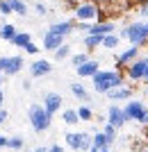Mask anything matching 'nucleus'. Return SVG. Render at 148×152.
I'll return each mask as SVG.
<instances>
[{"label":"nucleus","instance_id":"1","mask_svg":"<svg viewBox=\"0 0 148 152\" xmlns=\"http://www.w3.org/2000/svg\"><path fill=\"white\" fill-rule=\"evenodd\" d=\"M91 84H94V91L96 93H107V91L112 89H119V86H123L125 84V75L121 73V68L119 70H98L96 75L91 77Z\"/></svg>","mask_w":148,"mask_h":152},{"label":"nucleus","instance_id":"2","mask_svg":"<svg viewBox=\"0 0 148 152\" xmlns=\"http://www.w3.org/2000/svg\"><path fill=\"white\" fill-rule=\"evenodd\" d=\"M27 121H30V125H32L34 132L41 134V132H46V129H50L52 114L46 111L43 104H30V109H27Z\"/></svg>","mask_w":148,"mask_h":152},{"label":"nucleus","instance_id":"3","mask_svg":"<svg viewBox=\"0 0 148 152\" xmlns=\"http://www.w3.org/2000/svg\"><path fill=\"white\" fill-rule=\"evenodd\" d=\"M121 39H128L132 45H146L148 43V27H146V20H137V23H130L125 25L121 32H119Z\"/></svg>","mask_w":148,"mask_h":152},{"label":"nucleus","instance_id":"4","mask_svg":"<svg viewBox=\"0 0 148 152\" xmlns=\"http://www.w3.org/2000/svg\"><path fill=\"white\" fill-rule=\"evenodd\" d=\"M64 139L73 152H89L94 145V132H66Z\"/></svg>","mask_w":148,"mask_h":152},{"label":"nucleus","instance_id":"5","mask_svg":"<svg viewBox=\"0 0 148 152\" xmlns=\"http://www.w3.org/2000/svg\"><path fill=\"white\" fill-rule=\"evenodd\" d=\"M123 111H125L128 123H141V125H144L146 114H148V107L144 104L141 100H128V104L123 107Z\"/></svg>","mask_w":148,"mask_h":152},{"label":"nucleus","instance_id":"6","mask_svg":"<svg viewBox=\"0 0 148 152\" xmlns=\"http://www.w3.org/2000/svg\"><path fill=\"white\" fill-rule=\"evenodd\" d=\"M73 12H75V20H96V18H98V14H100V9H98L96 2L80 0V2H75Z\"/></svg>","mask_w":148,"mask_h":152},{"label":"nucleus","instance_id":"7","mask_svg":"<svg viewBox=\"0 0 148 152\" xmlns=\"http://www.w3.org/2000/svg\"><path fill=\"white\" fill-rule=\"evenodd\" d=\"M123 75H125V80H130L132 84L144 82V77H146V57H137L132 64H128Z\"/></svg>","mask_w":148,"mask_h":152},{"label":"nucleus","instance_id":"8","mask_svg":"<svg viewBox=\"0 0 148 152\" xmlns=\"http://www.w3.org/2000/svg\"><path fill=\"white\" fill-rule=\"evenodd\" d=\"M107 123H112L114 127H119L121 129L125 123H128V118H125V111H123L116 102H112L110 104V109H107Z\"/></svg>","mask_w":148,"mask_h":152},{"label":"nucleus","instance_id":"9","mask_svg":"<svg viewBox=\"0 0 148 152\" xmlns=\"http://www.w3.org/2000/svg\"><path fill=\"white\" fill-rule=\"evenodd\" d=\"M139 57V45H130L128 50H123L121 55H116V68H125L128 64H132Z\"/></svg>","mask_w":148,"mask_h":152},{"label":"nucleus","instance_id":"10","mask_svg":"<svg viewBox=\"0 0 148 152\" xmlns=\"http://www.w3.org/2000/svg\"><path fill=\"white\" fill-rule=\"evenodd\" d=\"M62 102H64V98H62L59 93H55V91L43 95V107H46V111H48V114H52V116L62 109Z\"/></svg>","mask_w":148,"mask_h":152},{"label":"nucleus","instance_id":"11","mask_svg":"<svg viewBox=\"0 0 148 152\" xmlns=\"http://www.w3.org/2000/svg\"><path fill=\"white\" fill-rule=\"evenodd\" d=\"M52 73V64L46 61V59H37V61L30 64V75L32 77H46Z\"/></svg>","mask_w":148,"mask_h":152},{"label":"nucleus","instance_id":"12","mask_svg":"<svg viewBox=\"0 0 148 152\" xmlns=\"http://www.w3.org/2000/svg\"><path fill=\"white\" fill-rule=\"evenodd\" d=\"M62 43H64V37H62V34H57V32H50V30H48V32L43 34V43H41V45H43V50L55 52Z\"/></svg>","mask_w":148,"mask_h":152},{"label":"nucleus","instance_id":"13","mask_svg":"<svg viewBox=\"0 0 148 152\" xmlns=\"http://www.w3.org/2000/svg\"><path fill=\"white\" fill-rule=\"evenodd\" d=\"M23 57L21 55H12V57H7V64H5V73L2 75L12 77V75H18L21 70H23Z\"/></svg>","mask_w":148,"mask_h":152},{"label":"nucleus","instance_id":"14","mask_svg":"<svg viewBox=\"0 0 148 152\" xmlns=\"http://www.w3.org/2000/svg\"><path fill=\"white\" fill-rule=\"evenodd\" d=\"M77 77H94L98 73V70H100V61H98V59H87V61L82 64V66H77Z\"/></svg>","mask_w":148,"mask_h":152},{"label":"nucleus","instance_id":"15","mask_svg":"<svg viewBox=\"0 0 148 152\" xmlns=\"http://www.w3.org/2000/svg\"><path fill=\"white\" fill-rule=\"evenodd\" d=\"M107 98H110L112 102H123V100H130L132 98V86H119V89H112V91H107Z\"/></svg>","mask_w":148,"mask_h":152},{"label":"nucleus","instance_id":"16","mask_svg":"<svg viewBox=\"0 0 148 152\" xmlns=\"http://www.w3.org/2000/svg\"><path fill=\"white\" fill-rule=\"evenodd\" d=\"M112 32H116L114 23H112V20H100V23H91L89 34H100V37H105V34H112Z\"/></svg>","mask_w":148,"mask_h":152},{"label":"nucleus","instance_id":"17","mask_svg":"<svg viewBox=\"0 0 148 152\" xmlns=\"http://www.w3.org/2000/svg\"><path fill=\"white\" fill-rule=\"evenodd\" d=\"M48 30L57 32V34H62V37H68L71 32H75V23H73V20H57V23H52Z\"/></svg>","mask_w":148,"mask_h":152},{"label":"nucleus","instance_id":"18","mask_svg":"<svg viewBox=\"0 0 148 152\" xmlns=\"http://www.w3.org/2000/svg\"><path fill=\"white\" fill-rule=\"evenodd\" d=\"M82 43L87 50H96V48H103V37L100 34H84Z\"/></svg>","mask_w":148,"mask_h":152},{"label":"nucleus","instance_id":"19","mask_svg":"<svg viewBox=\"0 0 148 152\" xmlns=\"http://www.w3.org/2000/svg\"><path fill=\"white\" fill-rule=\"evenodd\" d=\"M16 37V25L14 23H0V41H9Z\"/></svg>","mask_w":148,"mask_h":152},{"label":"nucleus","instance_id":"20","mask_svg":"<svg viewBox=\"0 0 148 152\" xmlns=\"http://www.w3.org/2000/svg\"><path fill=\"white\" fill-rule=\"evenodd\" d=\"M119 43H121V37H119L116 32L103 37V48H105V50H114V48H119Z\"/></svg>","mask_w":148,"mask_h":152},{"label":"nucleus","instance_id":"21","mask_svg":"<svg viewBox=\"0 0 148 152\" xmlns=\"http://www.w3.org/2000/svg\"><path fill=\"white\" fill-rule=\"evenodd\" d=\"M30 41H32V34H30V32H16V37L12 39V45H16V48H25Z\"/></svg>","mask_w":148,"mask_h":152},{"label":"nucleus","instance_id":"22","mask_svg":"<svg viewBox=\"0 0 148 152\" xmlns=\"http://www.w3.org/2000/svg\"><path fill=\"white\" fill-rule=\"evenodd\" d=\"M7 148H9V150H14V152H21L23 148H25V139H23L21 134H14V136H9Z\"/></svg>","mask_w":148,"mask_h":152},{"label":"nucleus","instance_id":"23","mask_svg":"<svg viewBox=\"0 0 148 152\" xmlns=\"http://www.w3.org/2000/svg\"><path fill=\"white\" fill-rule=\"evenodd\" d=\"M71 93L75 95L77 100H91V98H89V91L84 89V86H82V84H80V82L71 84Z\"/></svg>","mask_w":148,"mask_h":152},{"label":"nucleus","instance_id":"24","mask_svg":"<svg viewBox=\"0 0 148 152\" xmlns=\"http://www.w3.org/2000/svg\"><path fill=\"white\" fill-rule=\"evenodd\" d=\"M62 121H64L66 125H77V123H80L77 109H64V114H62Z\"/></svg>","mask_w":148,"mask_h":152},{"label":"nucleus","instance_id":"25","mask_svg":"<svg viewBox=\"0 0 148 152\" xmlns=\"http://www.w3.org/2000/svg\"><path fill=\"white\" fill-rule=\"evenodd\" d=\"M91 148H110V139L105 132H94V145Z\"/></svg>","mask_w":148,"mask_h":152},{"label":"nucleus","instance_id":"26","mask_svg":"<svg viewBox=\"0 0 148 152\" xmlns=\"http://www.w3.org/2000/svg\"><path fill=\"white\" fill-rule=\"evenodd\" d=\"M9 2H12V9H14V14H18V16H27L30 7L25 5V0H9Z\"/></svg>","mask_w":148,"mask_h":152},{"label":"nucleus","instance_id":"27","mask_svg":"<svg viewBox=\"0 0 148 152\" xmlns=\"http://www.w3.org/2000/svg\"><path fill=\"white\" fill-rule=\"evenodd\" d=\"M52 55H55V59H57V61H62V59H66V57H71V45H68V43H62L57 50L52 52Z\"/></svg>","mask_w":148,"mask_h":152},{"label":"nucleus","instance_id":"28","mask_svg":"<svg viewBox=\"0 0 148 152\" xmlns=\"http://www.w3.org/2000/svg\"><path fill=\"white\" fill-rule=\"evenodd\" d=\"M77 116H80V121H82V123H89L91 118H94V111H91V107H87V104H84V107L77 109Z\"/></svg>","mask_w":148,"mask_h":152},{"label":"nucleus","instance_id":"29","mask_svg":"<svg viewBox=\"0 0 148 152\" xmlns=\"http://www.w3.org/2000/svg\"><path fill=\"white\" fill-rule=\"evenodd\" d=\"M103 132L107 134V139H110V145L116 141V132H119V127H114L112 123H105V127H103Z\"/></svg>","mask_w":148,"mask_h":152},{"label":"nucleus","instance_id":"30","mask_svg":"<svg viewBox=\"0 0 148 152\" xmlns=\"http://www.w3.org/2000/svg\"><path fill=\"white\" fill-rule=\"evenodd\" d=\"M87 59H89L87 52H77V55H73V57H71V66H73V68H77V66H82Z\"/></svg>","mask_w":148,"mask_h":152},{"label":"nucleus","instance_id":"31","mask_svg":"<svg viewBox=\"0 0 148 152\" xmlns=\"http://www.w3.org/2000/svg\"><path fill=\"white\" fill-rule=\"evenodd\" d=\"M0 14H2V16H9V14H14L12 2H9V0H0Z\"/></svg>","mask_w":148,"mask_h":152},{"label":"nucleus","instance_id":"32","mask_svg":"<svg viewBox=\"0 0 148 152\" xmlns=\"http://www.w3.org/2000/svg\"><path fill=\"white\" fill-rule=\"evenodd\" d=\"M23 50H25L27 55H39V45H37V43H32V41H30V43H27L25 48H23Z\"/></svg>","mask_w":148,"mask_h":152},{"label":"nucleus","instance_id":"33","mask_svg":"<svg viewBox=\"0 0 148 152\" xmlns=\"http://www.w3.org/2000/svg\"><path fill=\"white\" fill-rule=\"evenodd\" d=\"M34 12H37L39 16H46V14H48V7H46L43 2H37V5H34Z\"/></svg>","mask_w":148,"mask_h":152},{"label":"nucleus","instance_id":"34","mask_svg":"<svg viewBox=\"0 0 148 152\" xmlns=\"http://www.w3.org/2000/svg\"><path fill=\"white\" fill-rule=\"evenodd\" d=\"M139 16L148 18V0H141V9H139Z\"/></svg>","mask_w":148,"mask_h":152},{"label":"nucleus","instance_id":"35","mask_svg":"<svg viewBox=\"0 0 148 152\" xmlns=\"http://www.w3.org/2000/svg\"><path fill=\"white\" fill-rule=\"evenodd\" d=\"M7 118H9V111H7V109L2 107V109H0V127H2V125L7 123Z\"/></svg>","mask_w":148,"mask_h":152},{"label":"nucleus","instance_id":"36","mask_svg":"<svg viewBox=\"0 0 148 152\" xmlns=\"http://www.w3.org/2000/svg\"><path fill=\"white\" fill-rule=\"evenodd\" d=\"M48 152H64V148L59 145V143H55V145H50V148H48Z\"/></svg>","mask_w":148,"mask_h":152},{"label":"nucleus","instance_id":"37","mask_svg":"<svg viewBox=\"0 0 148 152\" xmlns=\"http://www.w3.org/2000/svg\"><path fill=\"white\" fill-rule=\"evenodd\" d=\"M7 143H9V136H2V134H0V148H7Z\"/></svg>","mask_w":148,"mask_h":152},{"label":"nucleus","instance_id":"38","mask_svg":"<svg viewBox=\"0 0 148 152\" xmlns=\"http://www.w3.org/2000/svg\"><path fill=\"white\" fill-rule=\"evenodd\" d=\"M89 152H112V150H110V148H91Z\"/></svg>","mask_w":148,"mask_h":152},{"label":"nucleus","instance_id":"39","mask_svg":"<svg viewBox=\"0 0 148 152\" xmlns=\"http://www.w3.org/2000/svg\"><path fill=\"white\" fill-rule=\"evenodd\" d=\"M5 64H7V57H0V73H5Z\"/></svg>","mask_w":148,"mask_h":152},{"label":"nucleus","instance_id":"40","mask_svg":"<svg viewBox=\"0 0 148 152\" xmlns=\"http://www.w3.org/2000/svg\"><path fill=\"white\" fill-rule=\"evenodd\" d=\"M2 107H5V91L0 89V109H2Z\"/></svg>","mask_w":148,"mask_h":152},{"label":"nucleus","instance_id":"41","mask_svg":"<svg viewBox=\"0 0 148 152\" xmlns=\"http://www.w3.org/2000/svg\"><path fill=\"white\" fill-rule=\"evenodd\" d=\"M23 89L30 91V89H32V82H30V80H25V82H23Z\"/></svg>","mask_w":148,"mask_h":152},{"label":"nucleus","instance_id":"42","mask_svg":"<svg viewBox=\"0 0 148 152\" xmlns=\"http://www.w3.org/2000/svg\"><path fill=\"white\" fill-rule=\"evenodd\" d=\"M32 152H48V148H43V145H39V148H34Z\"/></svg>","mask_w":148,"mask_h":152},{"label":"nucleus","instance_id":"43","mask_svg":"<svg viewBox=\"0 0 148 152\" xmlns=\"http://www.w3.org/2000/svg\"><path fill=\"white\" fill-rule=\"evenodd\" d=\"M144 82H148V57H146V77H144Z\"/></svg>","mask_w":148,"mask_h":152},{"label":"nucleus","instance_id":"44","mask_svg":"<svg viewBox=\"0 0 148 152\" xmlns=\"http://www.w3.org/2000/svg\"><path fill=\"white\" fill-rule=\"evenodd\" d=\"M2 82H5V75H2V73H0V89H2Z\"/></svg>","mask_w":148,"mask_h":152},{"label":"nucleus","instance_id":"45","mask_svg":"<svg viewBox=\"0 0 148 152\" xmlns=\"http://www.w3.org/2000/svg\"><path fill=\"white\" fill-rule=\"evenodd\" d=\"M144 127H148V114H146V121H144Z\"/></svg>","mask_w":148,"mask_h":152},{"label":"nucleus","instance_id":"46","mask_svg":"<svg viewBox=\"0 0 148 152\" xmlns=\"http://www.w3.org/2000/svg\"><path fill=\"white\" fill-rule=\"evenodd\" d=\"M68 2H80V0H68Z\"/></svg>","mask_w":148,"mask_h":152},{"label":"nucleus","instance_id":"47","mask_svg":"<svg viewBox=\"0 0 148 152\" xmlns=\"http://www.w3.org/2000/svg\"><path fill=\"white\" fill-rule=\"evenodd\" d=\"M144 152H148V143H146V150H144Z\"/></svg>","mask_w":148,"mask_h":152},{"label":"nucleus","instance_id":"48","mask_svg":"<svg viewBox=\"0 0 148 152\" xmlns=\"http://www.w3.org/2000/svg\"><path fill=\"white\" fill-rule=\"evenodd\" d=\"M0 23H2V14H0Z\"/></svg>","mask_w":148,"mask_h":152},{"label":"nucleus","instance_id":"49","mask_svg":"<svg viewBox=\"0 0 148 152\" xmlns=\"http://www.w3.org/2000/svg\"><path fill=\"white\" fill-rule=\"evenodd\" d=\"M146 27H148V18H146Z\"/></svg>","mask_w":148,"mask_h":152},{"label":"nucleus","instance_id":"50","mask_svg":"<svg viewBox=\"0 0 148 152\" xmlns=\"http://www.w3.org/2000/svg\"><path fill=\"white\" fill-rule=\"evenodd\" d=\"M0 150H2V148H0Z\"/></svg>","mask_w":148,"mask_h":152}]
</instances>
